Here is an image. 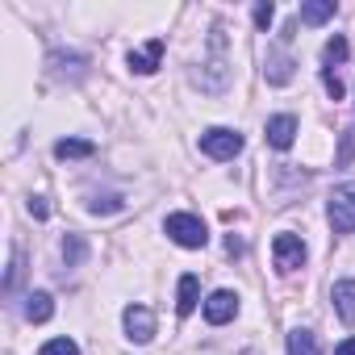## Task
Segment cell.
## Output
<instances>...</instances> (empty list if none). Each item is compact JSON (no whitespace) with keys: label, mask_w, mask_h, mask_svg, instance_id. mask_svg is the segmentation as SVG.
I'll return each mask as SVG.
<instances>
[{"label":"cell","mask_w":355,"mask_h":355,"mask_svg":"<svg viewBox=\"0 0 355 355\" xmlns=\"http://www.w3.org/2000/svg\"><path fill=\"white\" fill-rule=\"evenodd\" d=\"M293 67H297V63H293L284 51H268L263 76H268V84H276V88H280V84H288V80H293Z\"/></svg>","instance_id":"cell-11"},{"label":"cell","mask_w":355,"mask_h":355,"mask_svg":"<svg viewBox=\"0 0 355 355\" xmlns=\"http://www.w3.org/2000/svg\"><path fill=\"white\" fill-rule=\"evenodd\" d=\"M330 301H334V313H338L347 326H355V280H338V284L330 288Z\"/></svg>","instance_id":"cell-10"},{"label":"cell","mask_w":355,"mask_h":355,"mask_svg":"<svg viewBox=\"0 0 355 355\" xmlns=\"http://www.w3.org/2000/svg\"><path fill=\"white\" fill-rule=\"evenodd\" d=\"M38 355H80V347H76L71 338H51V343H42Z\"/></svg>","instance_id":"cell-20"},{"label":"cell","mask_w":355,"mask_h":355,"mask_svg":"<svg viewBox=\"0 0 355 355\" xmlns=\"http://www.w3.org/2000/svg\"><path fill=\"white\" fill-rule=\"evenodd\" d=\"M288 355H322V347H318V334L297 326V330L288 334Z\"/></svg>","instance_id":"cell-16"},{"label":"cell","mask_w":355,"mask_h":355,"mask_svg":"<svg viewBox=\"0 0 355 355\" xmlns=\"http://www.w3.org/2000/svg\"><path fill=\"white\" fill-rule=\"evenodd\" d=\"M322 84H326V92H330V96H334V101H343V80H338V76H334V71H330V67H326V71H322Z\"/></svg>","instance_id":"cell-22"},{"label":"cell","mask_w":355,"mask_h":355,"mask_svg":"<svg viewBox=\"0 0 355 355\" xmlns=\"http://www.w3.org/2000/svg\"><path fill=\"white\" fill-rule=\"evenodd\" d=\"M263 134H268V142H272L276 150H288L293 138H297V117H293V113H276V117H268Z\"/></svg>","instance_id":"cell-8"},{"label":"cell","mask_w":355,"mask_h":355,"mask_svg":"<svg viewBox=\"0 0 355 355\" xmlns=\"http://www.w3.org/2000/svg\"><path fill=\"white\" fill-rule=\"evenodd\" d=\"M159 59H163V38H150L142 51H130V71L150 76V71H159Z\"/></svg>","instance_id":"cell-9"},{"label":"cell","mask_w":355,"mask_h":355,"mask_svg":"<svg viewBox=\"0 0 355 355\" xmlns=\"http://www.w3.org/2000/svg\"><path fill=\"white\" fill-rule=\"evenodd\" d=\"M326 218L334 234H355V184H338L326 201Z\"/></svg>","instance_id":"cell-2"},{"label":"cell","mask_w":355,"mask_h":355,"mask_svg":"<svg viewBox=\"0 0 355 355\" xmlns=\"http://www.w3.org/2000/svg\"><path fill=\"white\" fill-rule=\"evenodd\" d=\"M121 322H125V338L130 343H150L155 338V313L146 309V305H125V313H121Z\"/></svg>","instance_id":"cell-6"},{"label":"cell","mask_w":355,"mask_h":355,"mask_svg":"<svg viewBox=\"0 0 355 355\" xmlns=\"http://www.w3.org/2000/svg\"><path fill=\"white\" fill-rule=\"evenodd\" d=\"M197 301H201V284H197L193 272H184V276H180V293H175V309L189 318V313L197 309Z\"/></svg>","instance_id":"cell-12"},{"label":"cell","mask_w":355,"mask_h":355,"mask_svg":"<svg viewBox=\"0 0 355 355\" xmlns=\"http://www.w3.org/2000/svg\"><path fill=\"white\" fill-rule=\"evenodd\" d=\"M121 205H125V201H121L117 193H109V197H92V201H88V209H92V214H117Z\"/></svg>","instance_id":"cell-19"},{"label":"cell","mask_w":355,"mask_h":355,"mask_svg":"<svg viewBox=\"0 0 355 355\" xmlns=\"http://www.w3.org/2000/svg\"><path fill=\"white\" fill-rule=\"evenodd\" d=\"M163 230H167V239L175 247H189V251H201L209 243V230H205V222L197 214H167Z\"/></svg>","instance_id":"cell-1"},{"label":"cell","mask_w":355,"mask_h":355,"mask_svg":"<svg viewBox=\"0 0 355 355\" xmlns=\"http://www.w3.org/2000/svg\"><path fill=\"white\" fill-rule=\"evenodd\" d=\"M351 163V134H343V142H338V167H347Z\"/></svg>","instance_id":"cell-25"},{"label":"cell","mask_w":355,"mask_h":355,"mask_svg":"<svg viewBox=\"0 0 355 355\" xmlns=\"http://www.w3.org/2000/svg\"><path fill=\"white\" fill-rule=\"evenodd\" d=\"M46 67H51L55 80H71V84L88 76V59L76 55V51H51V55H46Z\"/></svg>","instance_id":"cell-5"},{"label":"cell","mask_w":355,"mask_h":355,"mask_svg":"<svg viewBox=\"0 0 355 355\" xmlns=\"http://www.w3.org/2000/svg\"><path fill=\"white\" fill-rule=\"evenodd\" d=\"M55 155L59 159H88V155H96V142H88V138H63V142H55Z\"/></svg>","instance_id":"cell-15"},{"label":"cell","mask_w":355,"mask_h":355,"mask_svg":"<svg viewBox=\"0 0 355 355\" xmlns=\"http://www.w3.org/2000/svg\"><path fill=\"white\" fill-rule=\"evenodd\" d=\"M17 280H21V255L13 251V263H9V276H5V293H13V288H17Z\"/></svg>","instance_id":"cell-23"},{"label":"cell","mask_w":355,"mask_h":355,"mask_svg":"<svg viewBox=\"0 0 355 355\" xmlns=\"http://www.w3.org/2000/svg\"><path fill=\"white\" fill-rule=\"evenodd\" d=\"M234 313H239V293H230V288L209 293V301H205V322L222 326V322H230Z\"/></svg>","instance_id":"cell-7"},{"label":"cell","mask_w":355,"mask_h":355,"mask_svg":"<svg viewBox=\"0 0 355 355\" xmlns=\"http://www.w3.org/2000/svg\"><path fill=\"white\" fill-rule=\"evenodd\" d=\"M84 255H88V243H84L80 234H67V239H63V263H67V268H80Z\"/></svg>","instance_id":"cell-17"},{"label":"cell","mask_w":355,"mask_h":355,"mask_svg":"<svg viewBox=\"0 0 355 355\" xmlns=\"http://www.w3.org/2000/svg\"><path fill=\"white\" fill-rule=\"evenodd\" d=\"M272 17H276V9L268 5V0H259V5H255V26H259V30H268V26H272Z\"/></svg>","instance_id":"cell-21"},{"label":"cell","mask_w":355,"mask_h":355,"mask_svg":"<svg viewBox=\"0 0 355 355\" xmlns=\"http://www.w3.org/2000/svg\"><path fill=\"white\" fill-rule=\"evenodd\" d=\"M51 313H55V301H51V293H30L26 297V322H51Z\"/></svg>","instance_id":"cell-13"},{"label":"cell","mask_w":355,"mask_h":355,"mask_svg":"<svg viewBox=\"0 0 355 355\" xmlns=\"http://www.w3.org/2000/svg\"><path fill=\"white\" fill-rule=\"evenodd\" d=\"M272 255H276V272L280 276H288V272H297L301 263H305V243L297 239V234H276L272 239Z\"/></svg>","instance_id":"cell-4"},{"label":"cell","mask_w":355,"mask_h":355,"mask_svg":"<svg viewBox=\"0 0 355 355\" xmlns=\"http://www.w3.org/2000/svg\"><path fill=\"white\" fill-rule=\"evenodd\" d=\"M30 218H38V222H46V218H51V205H46L42 197H30Z\"/></svg>","instance_id":"cell-24"},{"label":"cell","mask_w":355,"mask_h":355,"mask_svg":"<svg viewBox=\"0 0 355 355\" xmlns=\"http://www.w3.org/2000/svg\"><path fill=\"white\" fill-rule=\"evenodd\" d=\"M330 17H334V0H305L301 5V21L305 26H322Z\"/></svg>","instance_id":"cell-14"},{"label":"cell","mask_w":355,"mask_h":355,"mask_svg":"<svg viewBox=\"0 0 355 355\" xmlns=\"http://www.w3.org/2000/svg\"><path fill=\"white\" fill-rule=\"evenodd\" d=\"M347 51H351V46H347V38H338V34H334V38L326 42V51H322V59H326V63H343V59H347Z\"/></svg>","instance_id":"cell-18"},{"label":"cell","mask_w":355,"mask_h":355,"mask_svg":"<svg viewBox=\"0 0 355 355\" xmlns=\"http://www.w3.org/2000/svg\"><path fill=\"white\" fill-rule=\"evenodd\" d=\"M334 355H355V338H343V343L334 347Z\"/></svg>","instance_id":"cell-26"},{"label":"cell","mask_w":355,"mask_h":355,"mask_svg":"<svg viewBox=\"0 0 355 355\" xmlns=\"http://www.w3.org/2000/svg\"><path fill=\"white\" fill-rule=\"evenodd\" d=\"M201 150L209 159H234L243 150V134L239 130H226V125H214V130L201 134Z\"/></svg>","instance_id":"cell-3"}]
</instances>
